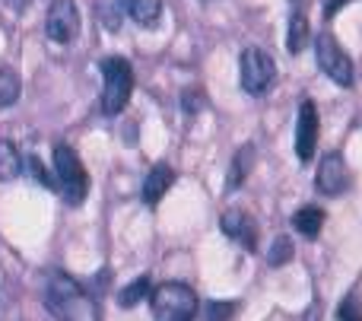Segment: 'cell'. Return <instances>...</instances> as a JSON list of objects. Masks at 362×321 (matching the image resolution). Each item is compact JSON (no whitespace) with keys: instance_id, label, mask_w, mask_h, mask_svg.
Listing matches in <instances>:
<instances>
[{"instance_id":"ac0fdd59","label":"cell","mask_w":362,"mask_h":321,"mask_svg":"<svg viewBox=\"0 0 362 321\" xmlns=\"http://www.w3.org/2000/svg\"><path fill=\"white\" fill-rule=\"evenodd\" d=\"M251 156H255V150H251V146H245V150L235 156V163H232V175H229V188H238V185L245 182V175H248V163H251Z\"/></svg>"},{"instance_id":"277c9868","label":"cell","mask_w":362,"mask_h":321,"mask_svg":"<svg viewBox=\"0 0 362 321\" xmlns=\"http://www.w3.org/2000/svg\"><path fill=\"white\" fill-rule=\"evenodd\" d=\"M54 175H57V191H61L64 201L83 204V197L89 191V175L83 169L74 146H67V144L54 146Z\"/></svg>"},{"instance_id":"9c48e42d","label":"cell","mask_w":362,"mask_h":321,"mask_svg":"<svg viewBox=\"0 0 362 321\" xmlns=\"http://www.w3.org/2000/svg\"><path fill=\"white\" fill-rule=\"evenodd\" d=\"M350 182V172H346V163L340 153H327L318 163V175H315V188L327 197H340Z\"/></svg>"},{"instance_id":"4fadbf2b","label":"cell","mask_w":362,"mask_h":321,"mask_svg":"<svg viewBox=\"0 0 362 321\" xmlns=\"http://www.w3.org/2000/svg\"><path fill=\"white\" fill-rule=\"evenodd\" d=\"M127 16L134 19L137 25H156L159 16H163V0H124Z\"/></svg>"},{"instance_id":"ffe728a7","label":"cell","mask_w":362,"mask_h":321,"mask_svg":"<svg viewBox=\"0 0 362 321\" xmlns=\"http://www.w3.org/2000/svg\"><path fill=\"white\" fill-rule=\"evenodd\" d=\"M232 315H235V303H210L204 309L206 321H229Z\"/></svg>"},{"instance_id":"30bf717a","label":"cell","mask_w":362,"mask_h":321,"mask_svg":"<svg viewBox=\"0 0 362 321\" xmlns=\"http://www.w3.org/2000/svg\"><path fill=\"white\" fill-rule=\"evenodd\" d=\"M223 233L229 235V239L242 242L248 252L257 248V226L248 214H242V210H226L223 214Z\"/></svg>"},{"instance_id":"7402d4cb","label":"cell","mask_w":362,"mask_h":321,"mask_svg":"<svg viewBox=\"0 0 362 321\" xmlns=\"http://www.w3.org/2000/svg\"><path fill=\"white\" fill-rule=\"evenodd\" d=\"M29 175L35 178V182H42V185H51V175H48V172H45L42 159H35V156L29 159Z\"/></svg>"},{"instance_id":"d6986e66","label":"cell","mask_w":362,"mask_h":321,"mask_svg":"<svg viewBox=\"0 0 362 321\" xmlns=\"http://www.w3.org/2000/svg\"><path fill=\"white\" fill-rule=\"evenodd\" d=\"M289 258H293V242H289V239H276L274 245H270V252H267V261H270V264H286Z\"/></svg>"},{"instance_id":"3957f363","label":"cell","mask_w":362,"mask_h":321,"mask_svg":"<svg viewBox=\"0 0 362 321\" xmlns=\"http://www.w3.org/2000/svg\"><path fill=\"white\" fill-rule=\"evenodd\" d=\"M102 112L105 115H118L124 112V105L131 102L134 93V70L124 57H105L102 61Z\"/></svg>"},{"instance_id":"5bb4252c","label":"cell","mask_w":362,"mask_h":321,"mask_svg":"<svg viewBox=\"0 0 362 321\" xmlns=\"http://www.w3.org/2000/svg\"><path fill=\"white\" fill-rule=\"evenodd\" d=\"M293 223H296V229H299L305 239H318L321 229H325V210H318V207H302L299 214L293 216Z\"/></svg>"},{"instance_id":"52a82bcc","label":"cell","mask_w":362,"mask_h":321,"mask_svg":"<svg viewBox=\"0 0 362 321\" xmlns=\"http://www.w3.org/2000/svg\"><path fill=\"white\" fill-rule=\"evenodd\" d=\"M45 32L51 42L57 45H70L80 35V10L76 0H51L48 16H45Z\"/></svg>"},{"instance_id":"6da1fadb","label":"cell","mask_w":362,"mask_h":321,"mask_svg":"<svg viewBox=\"0 0 362 321\" xmlns=\"http://www.w3.org/2000/svg\"><path fill=\"white\" fill-rule=\"evenodd\" d=\"M45 303H48V309L61 321H99V309H95L93 296L64 271L48 274Z\"/></svg>"},{"instance_id":"44dd1931","label":"cell","mask_w":362,"mask_h":321,"mask_svg":"<svg viewBox=\"0 0 362 321\" xmlns=\"http://www.w3.org/2000/svg\"><path fill=\"white\" fill-rule=\"evenodd\" d=\"M337 321H362V305L356 296H346L337 309Z\"/></svg>"},{"instance_id":"9a60e30c","label":"cell","mask_w":362,"mask_h":321,"mask_svg":"<svg viewBox=\"0 0 362 321\" xmlns=\"http://www.w3.org/2000/svg\"><path fill=\"white\" fill-rule=\"evenodd\" d=\"M23 172V156H19L16 144L10 140H0V182H10Z\"/></svg>"},{"instance_id":"603a6c76","label":"cell","mask_w":362,"mask_h":321,"mask_svg":"<svg viewBox=\"0 0 362 321\" xmlns=\"http://www.w3.org/2000/svg\"><path fill=\"white\" fill-rule=\"evenodd\" d=\"M346 4H350V0H327V4H325V13H327V16H334V13H337L340 6H346Z\"/></svg>"},{"instance_id":"ba28073f","label":"cell","mask_w":362,"mask_h":321,"mask_svg":"<svg viewBox=\"0 0 362 321\" xmlns=\"http://www.w3.org/2000/svg\"><path fill=\"white\" fill-rule=\"evenodd\" d=\"M318 108L315 102H302L299 105V121H296V153L302 163H312L315 146H318Z\"/></svg>"},{"instance_id":"7c38bea8","label":"cell","mask_w":362,"mask_h":321,"mask_svg":"<svg viewBox=\"0 0 362 321\" xmlns=\"http://www.w3.org/2000/svg\"><path fill=\"white\" fill-rule=\"evenodd\" d=\"M308 42H312L308 19H305V13H302V6H296L293 16H289V29H286V51L289 54H302Z\"/></svg>"},{"instance_id":"2e32d148","label":"cell","mask_w":362,"mask_h":321,"mask_svg":"<svg viewBox=\"0 0 362 321\" xmlns=\"http://www.w3.org/2000/svg\"><path fill=\"white\" fill-rule=\"evenodd\" d=\"M23 93V80H19L16 70L10 67H0V108H10L13 102L19 99Z\"/></svg>"},{"instance_id":"8992f818","label":"cell","mask_w":362,"mask_h":321,"mask_svg":"<svg viewBox=\"0 0 362 321\" xmlns=\"http://www.w3.org/2000/svg\"><path fill=\"white\" fill-rule=\"evenodd\" d=\"M315 61H318V67L325 70L337 86H353V76H356L353 74V61H350V54L337 45L334 35H327V32L318 35V42H315Z\"/></svg>"},{"instance_id":"e0dca14e","label":"cell","mask_w":362,"mask_h":321,"mask_svg":"<svg viewBox=\"0 0 362 321\" xmlns=\"http://www.w3.org/2000/svg\"><path fill=\"white\" fill-rule=\"evenodd\" d=\"M150 296V280L146 277H137L134 284H127L124 290L118 293V305H124V309H134V305L140 303V299Z\"/></svg>"},{"instance_id":"7a4b0ae2","label":"cell","mask_w":362,"mask_h":321,"mask_svg":"<svg viewBox=\"0 0 362 321\" xmlns=\"http://www.w3.org/2000/svg\"><path fill=\"white\" fill-rule=\"evenodd\" d=\"M150 309L156 321H191L197 315V293L187 284L169 280L150 293Z\"/></svg>"},{"instance_id":"5b68a950","label":"cell","mask_w":362,"mask_h":321,"mask_svg":"<svg viewBox=\"0 0 362 321\" xmlns=\"http://www.w3.org/2000/svg\"><path fill=\"white\" fill-rule=\"evenodd\" d=\"M276 80V61L264 48H245L238 57V83L248 95H264Z\"/></svg>"},{"instance_id":"8fae6325","label":"cell","mask_w":362,"mask_h":321,"mask_svg":"<svg viewBox=\"0 0 362 321\" xmlns=\"http://www.w3.org/2000/svg\"><path fill=\"white\" fill-rule=\"evenodd\" d=\"M172 182H175V169H172V165H165V163L153 165L146 182H144V201L150 204V207H156V204L163 201L165 191L172 188Z\"/></svg>"}]
</instances>
